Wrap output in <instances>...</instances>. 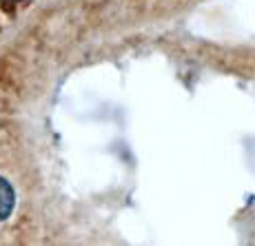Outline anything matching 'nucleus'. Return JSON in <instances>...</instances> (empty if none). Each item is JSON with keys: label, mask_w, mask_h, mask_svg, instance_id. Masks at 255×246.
I'll list each match as a JSON object with an SVG mask.
<instances>
[{"label": "nucleus", "mask_w": 255, "mask_h": 246, "mask_svg": "<svg viewBox=\"0 0 255 246\" xmlns=\"http://www.w3.org/2000/svg\"><path fill=\"white\" fill-rule=\"evenodd\" d=\"M13 204H16V193H13L11 184L4 178H0V222L11 215Z\"/></svg>", "instance_id": "f257e3e1"}]
</instances>
